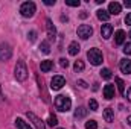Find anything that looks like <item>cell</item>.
<instances>
[{
    "label": "cell",
    "mask_w": 131,
    "mask_h": 129,
    "mask_svg": "<svg viewBox=\"0 0 131 129\" xmlns=\"http://www.w3.org/2000/svg\"><path fill=\"white\" fill-rule=\"evenodd\" d=\"M101 76H102L104 79H110L113 74H111V70H110V68H102V70H101Z\"/></svg>",
    "instance_id": "obj_24"
},
{
    "label": "cell",
    "mask_w": 131,
    "mask_h": 129,
    "mask_svg": "<svg viewBox=\"0 0 131 129\" xmlns=\"http://www.w3.org/2000/svg\"><path fill=\"white\" fill-rule=\"evenodd\" d=\"M12 56V50L9 44H0V61H8Z\"/></svg>",
    "instance_id": "obj_7"
},
{
    "label": "cell",
    "mask_w": 131,
    "mask_h": 129,
    "mask_svg": "<svg viewBox=\"0 0 131 129\" xmlns=\"http://www.w3.org/2000/svg\"><path fill=\"white\" fill-rule=\"evenodd\" d=\"M26 115H28V119L32 122V125L37 129H47V128H46V125L43 123V120H40V119H38L34 112H31V111H29V112H26Z\"/></svg>",
    "instance_id": "obj_8"
},
{
    "label": "cell",
    "mask_w": 131,
    "mask_h": 129,
    "mask_svg": "<svg viewBox=\"0 0 131 129\" xmlns=\"http://www.w3.org/2000/svg\"><path fill=\"white\" fill-rule=\"evenodd\" d=\"M58 129H63V128H58Z\"/></svg>",
    "instance_id": "obj_40"
},
{
    "label": "cell",
    "mask_w": 131,
    "mask_h": 129,
    "mask_svg": "<svg viewBox=\"0 0 131 129\" xmlns=\"http://www.w3.org/2000/svg\"><path fill=\"white\" fill-rule=\"evenodd\" d=\"M114 81H116V84H117V88H119L121 94H125V82H124L121 78H116Z\"/></svg>",
    "instance_id": "obj_21"
},
{
    "label": "cell",
    "mask_w": 131,
    "mask_h": 129,
    "mask_svg": "<svg viewBox=\"0 0 131 129\" xmlns=\"http://www.w3.org/2000/svg\"><path fill=\"white\" fill-rule=\"evenodd\" d=\"M60 64H61V67H63V68H67V65H69V61H67L66 58H61V59H60Z\"/></svg>",
    "instance_id": "obj_31"
},
{
    "label": "cell",
    "mask_w": 131,
    "mask_h": 129,
    "mask_svg": "<svg viewBox=\"0 0 131 129\" xmlns=\"http://www.w3.org/2000/svg\"><path fill=\"white\" fill-rule=\"evenodd\" d=\"M85 129H98V122H96V120H89V122H85Z\"/></svg>",
    "instance_id": "obj_25"
},
{
    "label": "cell",
    "mask_w": 131,
    "mask_h": 129,
    "mask_svg": "<svg viewBox=\"0 0 131 129\" xmlns=\"http://www.w3.org/2000/svg\"><path fill=\"white\" fill-rule=\"evenodd\" d=\"M52 67H53V61H50V59H44V61H41V64H40L41 71H44V73L50 71V70H52Z\"/></svg>",
    "instance_id": "obj_15"
},
{
    "label": "cell",
    "mask_w": 131,
    "mask_h": 129,
    "mask_svg": "<svg viewBox=\"0 0 131 129\" xmlns=\"http://www.w3.org/2000/svg\"><path fill=\"white\" fill-rule=\"evenodd\" d=\"M0 102H3V93H2V85H0Z\"/></svg>",
    "instance_id": "obj_37"
},
{
    "label": "cell",
    "mask_w": 131,
    "mask_h": 129,
    "mask_svg": "<svg viewBox=\"0 0 131 129\" xmlns=\"http://www.w3.org/2000/svg\"><path fill=\"white\" fill-rule=\"evenodd\" d=\"M92 35H93L92 26H89V24H81V26L78 28V36H79L81 40H89Z\"/></svg>",
    "instance_id": "obj_5"
},
{
    "label": "cell",
    "mask_w": 131,
    "mask_h": 129,
    "mask_svg": "<svg viewBox=\"0 0 131 129\" xmlns=\"http://www.w3.org/2000/svg\"><path fill=\"white\" fill-rule=\"evenodd\" d=\"M89 106H90L92 111H96V109H98V102H96L95 99H92V100L89 102Z\"/></svg>",
    "instance_id": "obj_29"
},
{
    "label": "cell",
    "mask_w": 131,
    "mask_h": 129,
    "mask_svg": "<svg viewBox=\"0 0 131 129\" xmlns=\"http://www.w3.org/2000/svg\"><path fill=\"white\" fill-rule=\"evenodd\" d=\"M28 38H29V41H35V38H37V32L35 31H31V32L28 33Z\"/></svg>",
    "instance_id": "obj_30"
},
{
    "label": "cell",
    "mask_w": 131,
    "mask_h": 129,
    "mask_svg": "<svg viewBox=\"0 0 131 129\" xmlns=\"http://www.w3.org/2000/svg\"><path fill=\"white\" fill-rule=\"evenodd\" d=\"M124 5H125L127 8H131V0H125V2H124Z\"/></svg>",
    "instance_id": "obj_35"
},
{
    "label": "cell",
    "mask_w": 131,
    "mask_h": 129,
    "mask_svg": "<svg viewBox=\"0 0 131 129\" xmlns=\"http://www.w3.org/2000/svg\"><path fill=\"white\" fill-rule=\"evenodd\" d=\"M55 108H57L58 111H61V112L70 111V108H72V100H70V97L64 96V94L57 96L55 97Z\"/></svg>",
    "instance_id": "obj_1"
},
{
    "label": "cell",
    "mask_w": 131,
    "mask_h": 129,
    "mask_svg": "<svg viewBox=\"0 0 131 129\" xmlns=\"http://www.w3.org/2000/svg\"><path fill=\"white\" fill-rule=\"evenodd\" d=\"M125 38H127V35H125L124 31H117L116 35H114V43L117 46H122V44H125Z\"/></svg>",
    "instance_id": "obj_14"
},
{
    "label": "cell",
    "mask_w": 131,
    "mask_h": 129,
    "mask_svg": "<svg viewBox=\"0 0 131 129\" xmlns=\"http://www.w3.org/2000/svg\"><path fill=\"white\" fill-rule=\"evenodd\" d=\"M47 125H49V126H52V128H53V126H57V125H58V119H57L53 114H50V115H49V119H47Z\"/></svg>",
    "instance_id": "obj_23"
},
{
    "label": "cell",
    "mask_w": 131,
    "mask_h": 129,
    "mask_svg": "<svg viewBox=\"0 0 131 129\" xmlns=\"http://www.w3.org/2000/svg\"><path fill=\"white\" fill-rule=\"evenodd\" d=\"M40 50H41L43 53H49V52H50V46H49V43H47V41H43V43L40 44Z\"/></svg>",
    "instance_id": "obj_22"
},
{
    "label": "cell",
    "mask_w": 131,
    "mask_h": 129,
    "mask_svg": "<svg viewBox=\"0 0 131 129\" xmlns=\"http://www.w3.org/2000/svg\"><path fill=\"white\" fill-rule=\"evenodd\" d=\"M128 36H130V40H131V31H130V33H128Z\"/></svg>",
    "instance_id": "obj_39"
},
{
    "label": "cell",
    "mask_w": 131,
    "mask_h": 129,
    "mask_svg": "<svg viewBox=\"0 0 131 129\" xmlns=\"http://www.w3.org/2000/svg\"><path fill=\"white\" fill-rule=\"evenodd\" d=\"M79 50H81V47H79V44H78L76 41H73V43H70V46H69V53H70L72 56H75V55H78V53H79Z\"/></svg>",
    "instance_id": "obj_16"
},
{
    "label": "cell",
    "mask_w": 131,
    "mask_h": 129,
    "mask_svg": "<svg viewBox=\"0 0 131 129\" xmlns=\"http://www.w3.org/2000/svg\"><path fill=\"white\" fill-rule=\"evenodd\" d=\"M104 119H105V122H113L114 120V109H111V108L104 109Z\"/></svg>",
    "instance_id": "obj_18"
},
{
    "label": "cell",
    "mask_w": 131,
    "mask_h": 129,
    "mask_svg": "<svg viewBox=\"0 0 131 129\" xmlns=\"http://www.w3.org/2000/svg\"><path fill=\"white\" fill-rule=\"evenodd\" d=\"M87 58H89V61H90V64L93 65H101L102 64V52L99 50V49H90L89 50V53H87Z\"/></svg>",
    "instance_id": "obj_4"
},
{
    "label": "cell",
    "mask_w": 131,
    "mask_h": 129,
    "mask_svg": "<svg viewBox=\"0 0 131 129\" xmlns=\"http://www.w3.org/2000/svg\"><path fill=\"white\" fill-rule=\"evenodd\" d=\"M125 23H127L128 26H131V12L127 15V17H125Z\"/></svg>",
    "instance_id": "obj_32"
},
{
    "label": "cell",
    "mask_w": 131,
    "mask_h": 129,
    "mask_svg": "<svg viewBox=\"0 0 131 129\" xmlns=\"http://www.w3.org/2000/svg\"><path fill=\"white\" fill-rule=\"evenodd\" d=\"M127 122H128V125H130V126H131V115H130V117H128V119H127Z\"/></svg>",
    "instance_id": "obj_38"
},
{
    "label": "cell",
    "mask_w": 131,
    "mask_h": 129,
    "mask_svg": "<svg viewBox=\"0 0 131 129\" xmlns=\"http://www.w3.org/2000/svg\"><path fill=\"white\" fill-rule=\"evenodd\" d=\"M119 68H121V71L122 73H125V74H130L131 73V59H121V62H119Z\"/></svg>",
    "instance_id": "obj_10"
},
{
    "label": "cell",
    "mask_w": 131,
    "mask_h": 129,
    "mask_svg": "<svg viewBox=\"0 0 131 129\" xmlns=\"http://www.w3.org/2000/svg\"><path fill=\"white\" fill-rule=\"evenodd\" d=\"M78 84H79V85H81V87H82V88H85V87H87V84H85V82H84V81H79V82H78Z\"/></svg>",
    "instance_id": "obj_36"
},
{
    "label": "cell",
    "mask_w": 131,
    "mask_h": 129,
    "mask_svg": "<svg viewBox=\"0 0 131 129\" xmlns=\"http://www.w3.org/2000/svg\"><path fill=\"white\" fill-rule=\"evenodd\" d=\"M44 5L50 6V5H55V0H44Z\"/></svg>",
    "instance_id": "obj_33"
},
{
    "label": "cell",
    "mask_w": 131,
    "mask_h": 129,
    "mask_svg": "<svg viewBox=\"0 0 131 129\" xmlns=\"http://www.w3.org/2000/svg\"><path fill=\"white\" fill-rule=\"evenodd\" d=\"M98 18L101 21H108L110 20V14H108V11H105V9H99L98 11Z\"/></svg>",
    "instance_id": "obj_19"
},
{
    "label": "cell",
    "mask_w": 131,
    "mask_h": 129,
    "mask_svg": "<svg viewBox=\"0 0 131 129\" xmlns=\"http://www.w3.org/2000/svg\"><path fill=\"white\" fill-rule=\"evenodd\" d=\"M121 11H122L121 3H117V2H111V3L108 5V14H110V15H117Z\"/></svg>",
    "instance_id": "obj_11"
},
{
    "label": "cell",
    "mask_w": 131,
    "mask_h": 129,
    "mask_svg": "<svg viewBox=\"0 0 131 129\" xmlns=\"http://www.w3.org/2000/svg\"><path fill=\"white\" fill-rule=\"evenodd\" d=\"M46 31H47V36H49L50 40H55V36H57V29H55V26H53V23H52L50 18L46 20Z\"/></svg>",
    "instance_id": "obj_9"
},
{
    "label": "cell",
    "mask_w": 131,
    "mask_h": 129,
    "mask_svg": "<svg viewBox=\"0 0 131 129\" xmlns=\"http://www.w3.org/2000/svg\"><path fill=\"white\" fill-rule=\"evenodd\" d=\"M66 5L67 6H72V8H76V6L81 5V2L79 0H66Z\"/></svg>",
    "instance_id": "obj_27"
},
{
    "label": "cell",
    "mask_w": 131,
    "mask_h": 129,
    "mask_svg": "<svg viewBox=\"0 0 131 129\" xmlns=\"http://www.w3.org/2000/svg\"><path fill=\"white\" fill-rule=\"evenodd\" d=\"M111 33H113V26H111V24H102V28H101V35H102L104 40H108V38L111 36Z\"/></svg>",
    "instance_id": "obj_12"
},
{
    "label": "cell",
    "mask_w": 131,
    "mask_h": 129,
    "mask_svg": "<svg viewBox=\"0 0 131 129\" xmlns=\"http://www.w3.org/2000/svg\"><path fill=\"white\" fill-rule=\"evenodd\" d=\"M104 97H105L107 100H110V99L114 97V85L107 84V85L104 87Z\"/></svg>",
    "instance_id": "obj_13"
},
{
    "label": "cell",
    "mask_w": 131,
    "mask_h": 129,
    "mask_svg": "<svg viewBox=\"0 0 131 129\" xmlns=\"http://www.w3.org/2000/svg\"><path fill=\"white\" fill-rule=\"evenodd\" d=\"M85 114H87V109L84 106H79L75 111V119H82V117H85Z\"/></svg>",
    "instance_id": "obj_20"
},
{
    "label": "cell",
    "mask_w": 131,
    "mask_h": 129,
    "mask_svg": "<svg viewBox=\"0 0 131 129\" xmlns=\"http://www.w3.org/2000/svg\"><path fill=\"white\" fill-rule=\"evenodd\" d=\"M35 11H37V6H35L34 2H25V3H21V6H20V14H21L23 17H26V18L34 17Z\"/></svg>",
    "instance_id": "obj_3"
},
{
    "label": "cell",
    "mask_w": 131,
    "mask_h": 129,
    "mask_svg": "<svg viewBox=\"0 0 131 129\" xmlns=\"http://www.w3.org/2000/svg\"><path fill=\"white\" fill-rule=\"evenodd\" d=\"M73 68H75V71H78V73L82 71V70H84V62H82V61H76V62L73 64Z\"/></svg>",
    "instance_id": "obj_26"
},
{
    "label": "cell",
    "mask_w": 131,
    "mask_h": 129,
    "mask_svg": "<svg viewBox=\"0 0 131 129\" xmlns=\"http://www.w3.org/2000/svg\"><path fill=\"white\" fill-rule=\"evenodd\" d=\"M66 85V79L63 76H53L52 78V81H50V88L52 90H61L63 87Z\"/></svg>",
    "instance_id": "obj_6"
},
{
    "label": "cell",
    "mask_w": 131,
    "mask_h": 129,
    "mask_svg": "<svg viewBox=\"0 0 131 129\" xmlns=\"http://www.w3.org/2000/svg\"><path fill=\"white\" fill-rule=\"evenodd\" d=\"M15 126H17V129H32L31 128V125L28 123V122H25L23 119H15Z\"/></svg>",
    "instance_id": "obj_17"
},
{
    "label": "cell",
    "mask_w": 131,
    "mask_h": 129,
    "mask_svg": "<svg viewBox=\"0 0 131 129\" xmlns=\"http://www.w3.org/2000/svg\"><path fill=\"white\" fill-rule=\"evenodd\" d=\"M14 74H15V79L20 81V82H23V81L28 79V67H26V64H25V61H21V59L17 61Z\"/></svg>",
    "instance_id": "obj_2"
},
{
    "label": "cell",
    "mask_w": 131,
    "mask_h": 129,
    "mask_svg": "<svg viewBox=\"0 0 131 129\" xmlns=\"http://www.w3.org/2000/svg\"><path fill=\"white\" fill-rule=\"evenodd\" d=\"M127 99H128V100L131 102V87L128 88V91H127Z\"/></svg>",
    "instance_id": "obj_34"
},
{
    "label": "cell",
    "mask_w": 131,
    "mask_h": 129,
    "mask_svg": "<svg viewBox=\"0 0 131 129\" xmlns=\"http://www.w3.org/2000/svg\"><path fill=\"white\" fill-rule=\"evenodd\" d=\"M122 50H124V53H125V55H131V43H125Z\"/></svg>",
    "instance_id": "obj_28"
}]
</instances>
